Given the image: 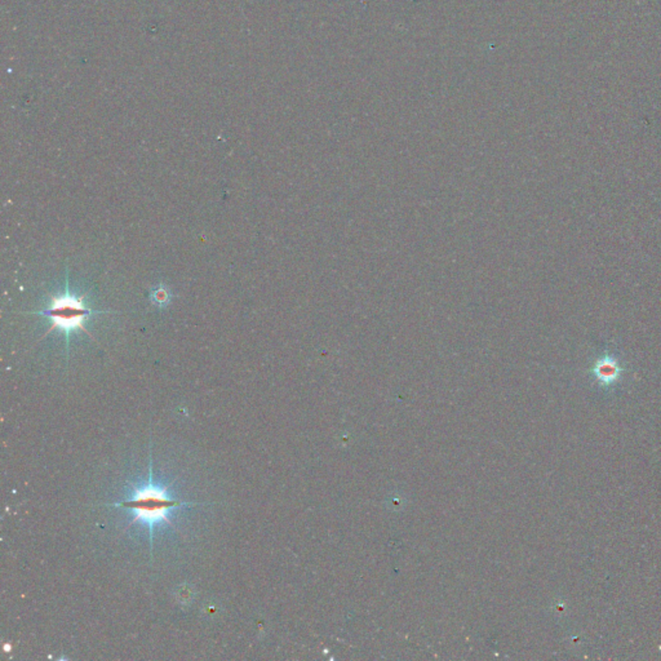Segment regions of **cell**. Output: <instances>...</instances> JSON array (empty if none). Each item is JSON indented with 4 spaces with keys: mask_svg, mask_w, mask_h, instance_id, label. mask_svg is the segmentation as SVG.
<instances>
[{
    "mask_svg": "<svg viewBox=\"0 0 661 661\" xmlns=\"http://www.w3.org/2000/svg\"><path fill=\"white\" fill-rule=\"evenodd\" d=\"M88 294L84 296H77L70 289L69 281V270L66 269V279H65V289L59 295L51 296L50 303L45 309L38 312H30L23 314L38 316L50 321L51 328L45 335H50L52 331L59 329L65 336L66 353L69 356L70 341L74 334L83 331L88 336V331L85 329V323L92 316L96 314H106L112 313V310H93L85 304ZM92 337V336H91Z\"/></svg>",
    "mask_w": 661,
    "mask_h": 661,
    "instance_id": "obj_1",
    "label": "cell"
},
{
    "mask_svg": "<svg viewBox=\"0 0 661 661\" xmlns=\"http://www.w3.org/2000/svg\"><path fill=\"white\" fill-rule=\"evenodd\" d=\"M189 502L173 498L168 489L162 485L154 482L153 461L150 456L149 465V482L143 483L140 487H134L132 495L128 500L114 504L115 508L128 509L133 513L131 525L141 522L150 531V545L153 549L154 533L155 527L159 525H171L168 518L171 510L187 505Z\"/></svg>",
    "mask_w": 661,
    "mask_h": 661,
    "instance_id": "obj_2",
    "label": "cell"
},
{
    "mask_svg": "<svg viewBox=\"0 0 661 661\" xmlns=\"http://www.w3.org/2000/svg\"><path fill=\"white\" fill-rule=\"evenodd\" d=\"M624 368L616 356L606 353L600 356L591 368V374L598 380L602 387H611L619 381Z\"/></svg>",
    "mask_w": 661,
    "mask_h": 661,
    "instance_id": "obj_3",
    "label": "cell"
},
{
    "mask_svg": "<svg viewBox=\"0 0 661 661\" xmlns=\"http://www.w3.org/2000/svg\"><path fill=\"white\" fill-rule=\"evenodd\" d=\"M172 294L167 285H156L150 291V300L158 307H165L171 303Z\"/></svg>",
    "mask_w": 661,
    "mask_h": 661,
    "instance_id": "obj_4",
    "label": "cell"
}]
</instances>
